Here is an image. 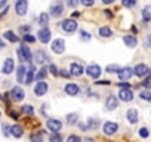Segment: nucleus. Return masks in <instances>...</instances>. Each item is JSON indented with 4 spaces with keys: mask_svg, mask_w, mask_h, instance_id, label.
<instances>
[{
    "mask_svg": "<svg viewBox=\"0 0 151 142\" xmlns=\"http://www.w3.org/2000/svg\"><path fill=\"white\" fill-rule=\"evenodd\" d=\"M73 16H74V18H77V16H80V12H77V11H76V12H73Z\"/></svg>",
    "mask_w": 151,
    "mask_h": 142,
    "instance_id": "680f3d73",
    "label": "nucleus"
},
{
    "mask_svg": "<svg viewBox=\"0 0 151 142\" xmlns=\"http://www.w3.org/2000/svg\"><path fill=\"white\" fill-rule=\"evenodd\" d=\"M148 77H150V79H151V68H150V70H148Z\"/></svg>",
    "mask_w": 151,
    "mask_h": 142,
    "instance_id": "e2e57ef3",
    "label": "nucleus"
},
{
    "mask_svg": "<svg viewBox=\"0 0 151 142\" xmlns=\"http://www.w3.org/2000/svg\"><path fill=\"white\" fill-rule=\"evenodd\" d=\"M17 53H18V58H19L21 62H31V59H33V52L30 50V47L25 43L19 46Z\"/></svg>",
    "mask_w": 151,
    "mask_h": 142,
    "instance_id": "f03ea898",
    "label": "nucleus"
},
{
    "mask_svg": "<svg viewBox=\"0 0 151 142\" xmlns=\"http://www.w3.org/2000/svg\"><path fill=\"white\" fill-rule=\"evenodd\" d=\"M46 127L52 133H59V130H62V121L59 118H47L46 120Z\"/></svg>",
    "mask_w": 151,
    "mask_h": 142,
    "instance_id": "423d86ee",
    "label": "nucleus"
},
{
    "mask_svg": "<svg viewBox=\"0 0 151 142\" xmlns=\"http://www.w3.org/2000/svg\"><path fill=\"white\" fill-rule=\"evenodd\" d=\"M21 113L22 114H27V115H33L34 114V107L30 105V104H25L21 107Z\"/></svg>",
    "mask_w": 151,
    "mask_h": 142,
    "instance_id": "473e14b6",
    "label": "nucleus"
},
{
    "mask_svg": "<svg viewBox=\"0 0 151 142\" xmlns=\"http://www.w3.org/2000/svg\"><path fill=\"white\" fill-rule=\"evenodd\" d=\"M86 74H88L91 79L98 80V79L101 77V74H102V68H101L98 64H89V65L86 67Z\"/></svg>",
    "mask_w": 151,
    "mask_h": 142,
    "instance_id": "20e7f679",
    "label": "nucleus"
},
{
    "mask_svg": "<svg viewBox=\"0 0 151 142\" xmlns=\"http://www.w3.org/2000/svg\"><path fill=\"white\" fill-rule=\"evenodd\" d=\"M148 67L144 64V62H141V64H138V65H135V68H133V76H136V77H145V76H148Z\"/></svg>",
    "mask_w": 151,
    "mask_h": 142,
    "instance_id": "f3484780",
    "label": "nucleus"
},
{
    "mask_svg": "<svg viewBox=\"0 0 151 142\" xmlns=\"http://www.w3.org/2000/svg\"><path fill=\"white\" fill-rule=\"evenodd\" d=\"M141 99H144V101H151V90H148V89H144V90H141L139 92V95H138Z\"/></svg>",
    "mask_w": 151,
    "mask_h": 142,
    "instance_id": "f704fd0d",
    "label": "nucleus"
},
{
    "mask_svg": "<svg viewBox=\"0 0 151 142\" xmlns=\"http://www.w3.org/2000/svg\"><path fill=\"white\" fill-rule=\"evenodd\" d=\"M67 142H82V138L79 135H70L67 138Z\"/></svg>",
    "mask_w": 151,
    "mask_h": 142,
    "instance_id": "79ce46f5",
    "label": "nucleus"
},
{
    "mask_svg": "<svg viewBox=\"0 0 151 142\" xmlns=\"http://www.w3.org/2000/svg\"><path fill=\"white\" fill-rule=\"evenodd\" d=\"M47 90H49V85L43 80V82H37L36 83V86H34V95L36 96H45L46 93H47Z\"/></svg>",
    "mask_w": 151,
    "mask_h": 142,
    "instance_id": "9b49d317",
    "label": "nucleus"
},
{
    "mask_svg": "<svg viewBox=\"0 0 151 142\" xmlns=\"http://www.w3.org/2000/svg\"><path fill=\"white\" fill-rule=\"evenodd\" d=\"M65 93L68 96H77L80 93V86L79 85H76V83H67L65 87H64Z\"/></svg>",
    "mask_w": 151,
    "mask_h": 142,
    "instance_id": "a211bd4d",
    "label": "nucleus"
},
{
    "mask_svg": "<svg viewBox=\"0 0 151 142\" xmlns=\"http://www.w3.org/2000/svg\"><path fill=\"white\" fill-rule=\"evenodd\" d=\"M117 76H119V79L122 82H127L133 76V68H130V67H122V70L117 73Z\"/></svg>",
    "mask_w": 151,
    "mask_h": 142,
    "instance_id": "2eb2a0df",
    "label": "nucleus"
},
{
    "mask_svg": "<svg viewBox=\"0 0 151 142\" xmlns=\"http://www.w3.org/2000/svg\"><path fill=\"white\" fill-rule=\"evenodd\" d=\"M28 11V0H17L15 3V12L18 16H24Z\"/></svg>",
    "mask_w": 151,
    "mask_h": 142,
    "instance_id": "9d476101",
    "label": "nucleus"
},
{
    "mask_svg": "<svg viewBox=\"0 0 151 142\" xmlns=\"http://www.w3.org/2000/svg\"><path fill=\"white\" fill-rule=\"evenodd\" d=\"M59 76L61 77H65V79H70L71 77V73H70V71H67V70H59Z\"/></svg>",
    "mask_w": 151,
    "mask_h": 142,
    "instance_id": "49530a36",
    "label": "nucleus"
},
{
    "mask_svg": "<svg viewBox=\"0 0 151 142\" xmlns=\"http://www.w3.org/2000/svg\"><path fill=\"white\" fill-rule=\"evenodd\" d=\"M102 3L104 5H111V3H114V0H102Z\"/></svg>",
    "mask_w": 151,
    "mask_h": 142,
    "instance_id": "13d9d810",
    "label": "nucleus"
},
{
    "mask_svg": "<svg viewBox=\"0 0 151 142\" xmlns=\"http://www.w3.org/2000/svg\"><path fill=\"white\" fill-rule=\"evenodd\" d=\"M8 114H9L14 120H18V118H19V114H18L17 111H14V110H9V111H8Z\"/></svg>",
    "mask_w": 151,
    "mask_h": 142,
    "instance_id": "3c124183",
    "label": "nucleus"
},
{
    "mask_svg": "<svg viewBox=\"0 0 151 142\" xmlns=\"http://www.w3.org/2000/svg\"><path fill=\"white\" fill-rule=\"evenodd\" d=\"M141 86L145 87V89H150V87H151V80H150V79H148V80H144V82L141 83Z\"/></svg>",
    "mask_w": 151,
    "mask_h": 142,
    "instance_id": "864d4df0",
    "label": "nucleus"
},
{
    "mask_svg": "<svg viewBox=\"0 0 151 142\" xmlns=\"http://www.w3.org/2000/svg\"><path fill=\"white\" fill-rule=\"evenodd\" d=\"M67 123L70 126H74V124H77L79 123V114L77 113H71V114H67Z\"/></svg>",
    "mask_w": 151,
    "mask_h": 142,
    "instance_id": "c85d7f7f",
    "label": "nucleus"
},
{
    "mask_svg": "<svg viewBox=\"0 0 151 142\" xmlns=\"http://www.w3.org/2000/svg\"><path fill=\"white\" fill-rule=\"evenodd\" d=\"M22 40H24L25 43H34L37 39H36L33 34H30V33H28V34H24V36H22Z\"/></svg>",
    "mask_w": 151,
    "mask_h": 142,
    "instance_id": "a19ab883",
    "label": "nucleus"
},
{
    "mask_svg": "<svg viewBox=\"0 0 151 142\" xmlns=\"http://www.w3.org/2000/svg\"><path fill=\"white\" fill-rule=\"evenodd\" d=\"M117 86L120 89H130V83H126V82H120V83H117Z\"/></svg>",
    "mask_w": 151,
    "mask_h": 142,
    "instance_id": "8fccbe9b",
    "label": "nucleus"
},
{
    "mask_svg": "<svg viewBox=\"0 0 151 142\" xmlns=\"http://www.w3.org/2000/svg\"><path fill=\"white\" fill-rule=\"evenodd\" d=\"M6 3H8V0H0V8L6 6Z\"/></svg>",
    "mask_w": 151,
    "mask_h": 142,
    "instance_id": "bf43d9fd",
    "label": "nucleus"
},
{
    "mask_svg": "<svg viewBox=\"0 0 151 142\" xmlns=\"http://www.w3.org/2000/svg\"><path fill=\"white\" fill-rule=\"evenodd\" d=\"M122 6L124 8H135L136 6V0H122Z\"/></svg>",
    "mask_w": 151,
    "mask_h": 142,
    "instance_id": "e433bc0d",
    "label": "nucleus"
},
{
    "mask_svg": "<svg viewBox=\"0 0 151 142\" xmlns=\"http://www.w3.org/2000/svg\"><path fill=\"white\" fill-rule=\"evenodd\" d=\"M50 49H52V52L56 53V55L64 53V52H65V42H64V39H55V40L52 42V44H50Z\"/></svg>",
    "mask_w": 151,
    "mask_h": 142,
    "instance_id": "1a4fd4ad",
    "label": "nucleus"
},
{
    "mask_svg": "<svg viewBox=\"0 0 151 142\" xmlns=\"http://www.w3.org/2000/svg\"><path fill=\"white\" fill-rule=\"evenodd\" d=\"M80 39H82L83 42H89V40L92 39V36H91V33H88V31H85V30H80Z\"/></svg>",
    "mask_w": 151,
    "mask_h": 142,
    "instance_id": "ea45409f",
    "label": "nucleus"
},
{
    "mask_svg": "<svg viewBox=\"0 0 151 142\" xmlns=\"http://www.w3.org/2000/svg\"><path fill=\"white\" fill-rule=\"evenodd\" d=\"M141 16H142V22L147 24L151 21V5H145L141 11Z\"/></svg>",
    "mask_w": 151,
    "mask_h": 142,
    "instance_id": "b1692460",
    "label": "nucleus"
},
{
    "mask_svg": "<svg viewBox=\"0 0 151 142\" xmlns=\"http://www.w3.org/2000/svg\"><path fill=\"white\" fill-rule=\"evenodd\" d=\"M93 85H98V86H108V85H111V82H110V80H96Z\"/></svg>",
    "mask_w": 151,
    "mask_h": 142,
    "instance_id": "de8ad7c7",
    "label": "nucleus"
},
{
    "mask_svg": "<svg viewBox=\"0 0 151 142\" xmlns=\"http://www.w3.org/2000/svg\"><path fill=\"white\" fill-rule=\"evenodd\" d=\"M77 126H79L83 132H88V130H89V126H88V124H85V123H82V121H79V123H77Z\"/></svg>",
    "mask_w": 151,
    "mask_h": 142,
    "instance_id": "603ef678",
    "label": "nucleus"
},
{
    "mask_svg": "<svg viewBox=\"0 0 151 142\" xmlns=\"http://www.w3.org/2000/svg\"><path fill=\"white\" fill-rule=\"evenodd\" d=\"M104 12H105V15H107V18H113V14H111V11H110V9H105Z\"/></svg>",
    "mask_w": 151,
    "mask_h": 142,
    "instance_id": "4d7b16f0",
    "label": "nucleus"
},
{
    "mask_svg": "<svg viewBox=\"0 0 151 142\" xmlns=\"http://www.w3.org/2000/svg\"><path fill=\"white\" fill-rule=\"evenodd\" d=\"M49 19H50V14H46V12L40 14V16H39V25L40 27H47Z\"/></svg>",
    "mask_w": 151,
    "mask_h": 142,
    "instance_id": "bb28decb",
    "label": "nucleus"
},
{
    "mask_svg": "<svg viewBox=\"0 0 151 142\" xmlns=\"http://www.w3.org/2000/svg\"><path fill=\"white\" fill-rule=\"evenodd\" d=\"M80 3V0H67V6L68 8H77V5Z\"/></svg>",
    "mask_w": 151,
    "mask_h": 142,
    "instance_id": "37998d69",
    "label": "nucleus"
},
{
    "mask_svg": "<svg viewBox=\"0 0 151 142\" xmlns=\"http://www.w3.org/2000/svg\"><path fill=\"white\" fill-rule=\"evenodd\" d=\"M80 3L83 6H86V8H91V6L95 5V0H80Z\"/></svg>",
    "mask_w": 151,
    "mask_h": 142,
    "instance_id": "c03bdc74",
    "label": "nucleus"
},
{
    "mask_svg": "<svg viewBox=\"0 0 151 142\" xmlns=\"http://www.w3.org/2000/svg\"><path fill=\"white\" fill-rule=\"evenodd\" d=\"M138 135H139L142 139H147V138L150 136V130H148L147 127H141V129L138 130Z\"/></svg>",
    "mask_w": 151,
    "mask_h": 142,
    "instance_id": "58836bf2",
    "label": "nucleus"
},
{
    "mask_svg": "<svg viewBox=\"0 0 151 142\" xmlns=\"http://www.w3.org/2000/svg\"><path fill=\"white\" fill-rule=\"evenodd\" d=\"M43 132H39V130H36V132H31V135H30V142H43Z\"/></svg>",
    "mask_w": 151,
    "mask_h": 142,
    "instance_id": "cd10ccee",
    "label": "nucleus"
},
{
    "mask_svg": "<svg viewBox=\"0 0 151 142\" xmlns=\"http://www.w3.org/2000/svg\"><path fill=\"white\" fill-rule=\"evenodd\" d=\"M47 71H49V70H47L46 67H42V68L37 71V73H36V79H34V80H37V82H43L45 77L47 76Z\"/></svg>",
    "mask_w": 151,
    "mask_h": 142,
    "instance_id": "c756f323",
    "label": "nucleus"
},
{
    "mask_svg": "<svg viewBox=\"0 0 151 142\" xmlns=\"http://www.w3.org/2000/svg\"><path fill=\"white\" fill-rule=\"evenodd\" d=\"M47 70H49V73H50L52 76H55V77H58V76H59V70H58V67H56L55 64H50Z\"/></svg>",
    "mask_w": 151,
    "mask_h": 142,
    "instance_id": "4c0bfd02",
    "label": "nucleus"
},
{
    "mask_svg": "<svg viewBox=\"0 0 151 142\" xmlns=\"http://www.w3.org/2000/svg\"><path fill=\"white\" fill-rule=\"evenodd\" d=\"M3 49H5V42L0 39V50H3Z\"/></svg>",
    "mask_w": 151,
    "mask_h": 142,
    "instance_id": "052dcab7",
    "label": "nucleus"
},
{
    "mask_svg": "<svg viewBox=\"0 0 151 142\" xmlns=\"http://www.w3.org/2000/svg\"><path fill=\"white\" fill-rule=\"evenodd\" d=\"M11 135H12L14 138H17V139L22 138V135H24V127L19 126V124H14V126H11Z\"/></svg>",
    "mask_w": 151,
    "mask_h": 142,
    "instance_id": "393cba45",
    "label": "nucleus"
},
{
    "mask_svg": "<svg viewBox=\"0 0 151 142\" xmlns=\"http://www.w3.org/2000/svg\"><path fill=\"white\" fill-rule=\"evenodd\" d=\"M33 58H34V62L36 64H39V65H43L45 62H47L50 58L47 56V53L45 52V50H42V49H39V50H36L34 52V55H33Z\"/></svg>",
    "mask_w": 151,
    "mask_h": 142,
    "instance_id": "dca6fc26",
    "label": "nucleus"
},
{
    "mask_svg": "<svg viewBox=\"0 0 151 142\" xmlns=\"http://www.w3.org/2000/svg\"><path fill=\"white\" fill-rule=\"evenodd\" d=\"M36 65L34 64H30L28 65V71H27V79H25V85H31L33 80L36 79Z\"/></svg>",
    "mask_w": 151,
    "mask_h": 142,
    "instance_id": "5701e85b",
    "label": "nucleus"
},
{
    "mask_svg": "<svg viewBox=\"0 0 151 142\" xmlns=\"http://www.w3.org/2000/svg\"><path fill=\"white\" fill-rule=\"evenodd\" d=\"M5 39L8 40V42H11V43H17L18 40H19V37L14 33V31H11V30H8V31H5Z\"/></svg>",
    "mask_w": 151,
    "mask_h": 142,
    "instance_id": "7c9ffc66",
    "label": "nucleus"
},
{
    "mask_svg": "<svg viewBox=\"0 0 151 142\" xmlns=\"http://www.w3.org/2000/svg\"><path fill=\"white\" fill-rule=\"evenodd\" d=\"M117 98H119L120 101H123V102H132L133 98H135V95H133L132 89H120Z\"/></svg>",
    "mask_w": 151,
    "mask_h": 142,
    "instance_id": "4468645a",
    "label": "nucleus"
},
{
    "mask_svg": "<svg viewBox=\"0 0 151 142\" xmlns=\"http://www.w3.org/2000/svg\"><path fill=\"white\" fill-rule=\"evenodd\" d=\"M8 11H9V6H5V9L2 11V14H0V19H2V18H3V16L8 14Z\"/></svg>",
    "mask_w": 151,
    "mask_h": 142,
    "instance_id": "6e6d98bb",
    "label": "nucleus"
},
{
    "mask_svg": "<svg viewBox=\"0 0 151 142\" xmlns=\"http://www.w3.org/2000/svg\"><path fill=\"white\" fill-rule=\"evenodd\" d=\"M11 98H12L15 102H21V101L25 98V92H24V89H22L21 86H15V87H12V90H11Z\"/></svg>",
    "mask_w": 151,
    "mask_h": 142,
    "instance_id": "ddd939ff",
    "label": "nucleus"
},
{
    "mask_svg": "<svg viewBox=\"0 0 151 142\" xmlns=\"http://www.w3.org/2000/svg\"><path fill=\"white\" fill-rule=\"evenodd\" d=\"M70 73L74 77H80L83 73H86V68L80 62H71L70 64Z\"/></svg>",
    "mask_w": 151,
    "mask_h": 142,
    "instance_id": "6e6552de",
    "label": "nucleus"
},
{
    "mask_svg": "<svg viewBox=\"0 0 151 142\" xmlns=\"http://www.w3.org/2000/svg\"><path fill=\"white\" fill-rule=\"evenodd\" d=\"M64 136L61 133H50L49 135V142H62Z\"/></svg>",
    "mask_w": 151,
    "mask_h": 142,
    "instance_id": "c9c22d12",
    "label": "nucleus"
},
{
    "mask_svg": "<svg viewBox=\"0 0 151 142\" xmlns=\"http://www.w3.org/2000/svg\"><path fill=\"white\" fill-rule=\"evenodd\" d=\"M98 33H99V36H101L102 39H110V37L113 36V30H111L110 27H107V25L101 27V28L98 30Z\"/></svg>",
    "mask_w": 151,
    "mask_h": 142,
    "instance_id": "a878e982",
    "label": "nucleus"
},
{
    "mask_svg": "<svg viewBox=\"0 0 151 142\" xmlns=\"http://www.w3.org/2000/svg\"><path fill=\"white\" fill-rule=\"evenodd\" d=\"M49 12H50V16H53V18L62 16V14H64V3H62V0H55V2L50 5Z\"/></svg>",
    "mask_w": 151,
    "mask_h": 142,
    "instance_id": "39448f33",
    "label": "nucleus"
},
{
    "mask_svg": "<svg viewBox=\"0 0 151 142\" xmlns=\"http://www.w3.org/2000/svg\"><path fill=\"white\" fill-rule=\"evenodd\" d=\"M77 28H79V24L74 18H67V19H64L61 22V30L65 34H73V33L77 31Z\"/></svg>",
    "mask_w": 151,
    "mask_h": 142,
    "instance_id": "f257e3e1",
    "label": "nucleus"
},
{
    "mask_svg": "<svg viewBox=\"0 0 151 142\" xmlns=\"http://www.w3.org/2000/svg\"><path fill=\"white\" fill-rule=\"evenodd\" d=\"M3 136H11V126H8V124H3Z\"/></svg>",
    "mask_w": 151,
    "mask_h": 142,
    "instance_id": "a18cd8bd",
    "label": "nucleus"
},
{
    "mask_svg": "<svg viewBox=\"0 0 151 142\" xmlns=\"http://www.w3.org/2000/svg\"><path fill=\"white\" fill-rule=\"evenodd\" d=\"M14 70H15V61L12 58H6L3 65H2V73L3 74H11Z\"/></svg>",
    "mask_w": 151,
    "mask_h": 142,
    "instance_id": "6ab92c4d",
    "label": "nucleus"
},
{
    "mask_svg": "<svg viewBox=\"0 0 151 142\" xmlns=\"http://www.w3.org/2000/svg\"><path fill=\"white\" fill-rule=\"evenodd\" d=\"M27 71H28V68H27L24 64L18 65V68H17V80H18V83H25Z\"/></svg>",
    "mask_w": 151,
    "mask_h": 142,
    "instance_id": "aec40b11",
    "label": "nucleus"
},
{
    "mask_svg": "<svg viewBox=\"0 0 151 142\" xmlns=\"http://www.w3.org/2000/svg\"><path fill=\"white\" fill-rule=\"evenodd\" d=\"M120 70H122V67L117 65V64H111V65H107V67H105V71H107V73H110V74H113V73H119Z\"/></svg>",
    "mask_w": 151,
    "mask_h": 142,
    "instance_id": "72a5a7b5",
    "label": "nucleus"
},
{
    "mask_svg": "<svg viewBox=\"0 0 151 142\" xmlns=\"http://www.w3.org/2000/svg\"><path fill=\"white\" fill-rule=\"evenodd\" d=\"M0 115H2V113H0Z\"/></svg>",
    "mask_w": 151,
    "mask_h": 142,
    "instance_id": "0e129e2a",
    "label": "nucleus"
},
{
    "mask_svg": "<svg viewBox=\"0 0 151 142\" xmlns=\"http://www.w3.org/2000/svg\"><path fill=\"white\" fill-rule=\"evenodd\" d=\"M145 46L147 47H151V34H147L145 36Z\"/></svg>",
    "mask_w": 151,
    "mask_h": 142,
    "instance_id": "5fc2aeb1",
    "label": "nucleus"
},
{
    "mask_svg": "<svg viewBox=\"0 0 151 142\" xmlns=\"http://www.w3.org/2000/svg\"><path fill=\"white\" fill-rule=\"evenodd\" d=\"M101 121L99 118H88V126H89V130H96L99 127Z\"/></svg>",
    "mask_w": 151,
    "mask_h": 142,
    "instance_id": "2f4dec72",
    "label": "nucleus"
},
{
    "mask_svg": "<svg viewBox=\"0 0 151 142\" xmlns=\"http://www.w3.org/2000/svg\"><path fill=\"white\" fill-rule=\"evenodd\" d=\"M138 118H139L138 110H135V108H129V110L126 111V120H127V123H130V124H136V123H138Z\"/></svg>",
    "mask_w": 151,
    "mask_h": 142,
    "instance_id": "412c9836",
    "label": "nucleus"
},
{
    "mask_svg": "<svg viewBox=\"0 0 151 142\" xmlns=\"http://www.w3.org/2000/svg\"><path fill=\"white\" fill-rule=\"evenodd\" d=\"M37 39H39L40 43H43V44L49 43L50 39H52V31H50V28H49V27H42V28L39 30V33H37Z\"/></svg>",
    "mask_w": 151,
    "mask_h": 142,
    "instance_id": "0eeeda50",
    "label": "nucleus"
},
{
    "mask_svg": "<svg viewBox=\"0 0 151 142\" xmlns=\"http://www.w3.org/2000/svg\"><path fill=\"white\" fill-rule=\"evenodd\" d=\"M119 129H120V126L116 121H105V123H102V133L107 135V136H114L119 132Z\"/></svg>",
    "mask_w": 151,
    "mask_h": 142,
    "instance_id": "7ed1b4c3",
    "label": "nucleus"
},
{
    "mask_svg": "<svg viewBox=\"0 0 151 142\" xmlns=\"http://www.w3.org/2000/svg\"><path fill=\"white\" fill-rule=\"evenodd\" d=\"M119 102H120V99L116 95H108L107 99H105V108L108 111H114V110L119 108Z\"/></svg>",
    "mask_w": 151,
    "mask_h": 142,
    "instance_id": "f8f14e48",
    "label": "nucleus"
},
{
    "mask_svg": "<svg viewBox=\"0 0 151 142\" xmlns=\"http://www.w3.org/2000/svg\"><path fill=\"white\" fill-rule=\"evenodd\" d=\"M30 30H31L30 25H21V27H19V31H21V33H25V34H28Z\"/></svg>",
    "mask_w": 151,
    "mask_h": 142,
    "instance_id": "09e8293b",
    "label": "nucleus"
},
{
    "mask_svg": "<svg viewBox=\"0 0 151 142\" xmlns=\"http://www.w3.org/2000/svg\"><path fill=\"white\" fill-rule=\"evenodd\" d=\"M123 43L126 44V47L135 49V47L138 46V39H136L133 34H127V36H123Z\"/></svg>",
    "mask_w": 151,
    "mask_h": 142,
    "instance_id": "4be33fe9",
    "label": "nucleus"
}]
</instances>
